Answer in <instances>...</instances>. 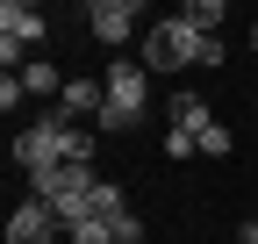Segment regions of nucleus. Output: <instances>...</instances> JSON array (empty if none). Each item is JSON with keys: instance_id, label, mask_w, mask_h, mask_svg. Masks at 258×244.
<instances>
[{"instance_id": "nucleus-1", "label": "nucleus", "mask_w": 258, "mask_h": 244, "mask_svg": "<svg viewBox=\"0 0 258 244\" xmlns=\"http://www.w3.org/2000/svg\"><path fill=\"white\" fill-rule=\"evenodd\" d=\"M222 57H230V43H222V36H201L186 15L144 29V72L151 79L158 72H186V65H222Z\"/></svg>"}, {"instance_id": "nucleus-2", "label": "nucleus", "mask_w": 258, "mask_h": 244, "mask_svg": "<svg viewBox=\"0 0 258 244\" xmlns=\"http://www.w3.org/2000/svg\"><path fill=\"white\" fill-rule=\"evenodd\" d=\"M93 187H101L93 165H43V172H29V194H36L64 230H79V223L93 216Z\"/></svg>"}, {"instance_id": "nucleus-3", "label": "nucleus", "mask_w": 258, "mask_h": 244, "mask_svg": "<svg viewBox=\"0 0 258 244\" xmlns=\"http://www.w3.org/2000/svg\"><path fill=\"white\" fill-rule=\"evenodd\" d=\"M101 86H108V108H101V130H108V137L129 130V122L151 108V72H144V57H115V65L101 72Z\"/></svg>"}, {"instance_id": "nucleus-4", "label": "nucleus", "mask_w": 258, "mask_h": 244, "mask_svg": "<svg viewBox=\"0 0 258 244\" xmlns=\"http://www.w3.org/2000/svg\"><path fill=\"white\" fill-rule=\"evenodd\" d=\"M15 165L22 172H43V165H64V115H36L29 130H15Z\"/></svg>"}, {"instance_id": "nucleus-5", "label": "nucleus", "mask_w": 258, "mask_h": 244, "mask_svg": "<svg viewBox=\"0 0 258 244\" xmlns=\"http://www.w3.org/2000/svg\"><path fill=\"white\" fill-rule=\"evenodd\" d=\"M86 29H93L108 50H122V57H129V36H144L151 22H144L137 0H93V8H86Z\"/></svg>"}, {"instance_id": "nucleus-6", "label": "nucleus", "mask_w": 258, "mask_h": 244, "mask_svg": "<svg viewBox=\"0 0 258 244\" xmlns=\"http://www.w3.org/2000/svg\"><path fill=\"white\" fill-rule=\"evenodd\" d=\"M8 244H64V223L29 194V201H15V216H8Z\"/></svg>"}, {"instance_id": "nucleus-7", "label": "nucleus", "mask_w": 258, "mask_h": 244, "mask_svg": "<svg viewBox=\"0 0 258 244\" xmlns=\"http://www.w3.org/2000/svg\"><path fill=\"white\" fill-rule=\"evenodd\" d=\"M0 36H8V43H22V50H36V43L50 36V22H43V8H36V0H8V8H0Z\"/></svg>"}, {"instance_id": "nucleus-8", "label": "nucleus", "mask_w": 258, "mask_h": 244, "mask_svg": "<svg viewBox=\"0 0 258 244\" xmlns=\"http://www.w3.org/2000/svg\"><path fill=\"white\" fill-rule=\"evenodd\" d=\"M101 108H108V86L101 79H64V94H57V115L64 122H79V115L101 122Z\"/></svg>"}, {"instance_id": "nucleus-9", "label": "nucleus", "mask_w": 258, "mask_h": 244, "mask_svg": "<svg viewBox=\"0 0 258 244\" xmlns=\"http://www.w3.org/2000/svg\"><path fill=\"white\" fill-rule=\"evenodd\" d=\"M172 130H179V137H194V144L215 130V115H208V101L194 94V86H179V94H172Z\"/></svg>"}, {"instance_id": "nucleus-10", "label": "nucleus", "mask_w": 258, "mask_h": 244, "mask_svg": "<svg viewBox=\"0 0 258 244\" xmlns=\"http://www.w3.org/2000/svg\"><path fill=\"white\" fill-rule=\"evenodd\" d=\"M22 86H29V94H43V101H57V94H64V72L43 65V57H29V65H22Z\"/></svg>"}, {"instance_id": "nucleus-11", "label": "nucleus", "mask_w": 258, "mask_h": 244, "mask_svg": "<svg viewBox=\"0 0 258 244\" xmlns=\"http://www.w3.org/2000/svg\"><path fill=\"white\" fill-rule=\"evenodd\" d=\"M194 29H201V36H222V22H230V8H222V0H186V8H179Z\"/></svg>"}, {"instance_id": "nucleus-12", "label": "nucleus", "mask_w": 258, "mask_h": 244, "mask_svg": "<svg viewBox=\"0 0 258 244\" xmlns=\"http://www.w3.org/2000/svg\"><path fill=\"white\" fill-rule=\"evenodd\" d=\"M115 216H129V201H122L115 179H101V187H93V223H115Z\"/></svg>"}, {"instance_id": "nucleus-13", "label": "nucleus", "mask_w": 258, "mask_h": 244, "mask_svg": "<svg viewBox=\"0 0 258 244\" xmlns=\"http://www.w3.org/2000/svg\"><path fill=\"white\" fill-rule=\"evenodd\" d=\"M108 244H144V223H137V216H115V223H108Z\"/></svg>"}, {"instance_id": "nucleus-14", "label": "nucleus", "mask_w": 258, "mask_h": 244, "mask_svg": "<svg viewBox=\"0 0 258 244\" xmlns=\"http://www.w3.org/2000/svg\"><path fill=\"white\" fill-rule=\"evenodd\" d=\"M201 151H208V158H230V151H237V137H230V130H222V122H215V130L201 137Z\"/></svg>"}, {"instance_id": "nucleus-15", "label": "nucleus", "mask_w": 258, "mask_h": 244, "mask_svg": "<svg viewBox=\"0 0 258 244\" xmlns=\"http://www.w3.org/2000/svg\"><path fill=\"white\" fill-rule=\"evenodd\" d=\"M22 94H29V86H22V72H8V79H0V108H8V115H15V101H22Z\"/></svg>"}, {"instance_id": "nucleus-16", "label": "nucleus", "mask_w": 258, "mask_h": 244, "mask_svg": "<svg viewBox=\"0 0 258 244\" xmlns=\"http://www.w3.org/2000/svg\"><path fill=\"white\" fill-rule=\"evenodd\" d=\"M244 43H251V50H258V22H251V29H244Z\"/></svg>"}]
</instances>
